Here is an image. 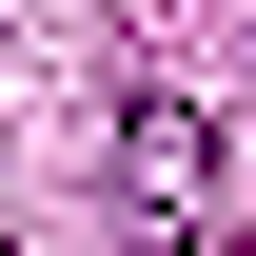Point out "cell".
I'll list each match as a JSON object with an SVG mask.
<instances>
[{
	"mask_svg": "<svg viewBox=\"0 0 256 256\" xmlns=\"http://www.w3.org/2000/svg\"><path fill=\"white\" fill-rule=\"evenodd\" d=\"M118 178H138V236H178V256L217 236V138H197L178 98H138V138H118Z\"/></svg>",
	"mask_w": 256,
	"mask_h": 256,
	"instance_id": "obj_1",
	"label": "cell"
}]
</instances>
